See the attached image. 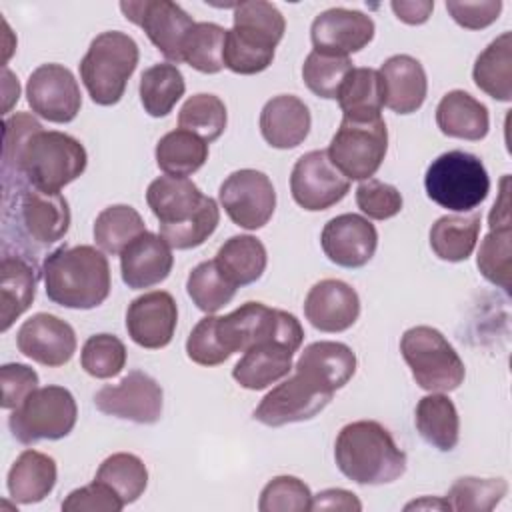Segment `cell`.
Segmentation results:
<instances>
[{
    "label": "cell",
    "instance_id": "obj_41",
    "mask_svg": "<svg viewBox=\"0 0 512 512\" xmlns=\"http://www.w3.org/2000/svg\"><path fill=\"white\" fill-rule=\"evenodd\" d=\"M226 30L214 22H196L184 38L182 62L202 74H218L224 68Z\"/></svg>",
    "mask_w": 512,
    "mask_h": 512
},
{
    "label": "cell",
    "instance_id": "obj_23",
    "mask_svg": "<svg viewBox=\"0 0 512 512\" xmlns=\"http://www.w3.org/2000/svg\"><path fill=\"white\" fill-rule=\"evenodd\" d=\"M174 266L170 244L154 232L134 238L120 254L122 280L132 290L156 286L168 278Z\"/></svg>",
    "mask_w": 512,
    "mask_h": 512
},
{
    "label": "cell",
    "instance_id": "obj_57",
    "mask_svg": "<svg viewBox=\"0 0 512 512\" xmlns=\"http://www.w3.org/2000/svg\"><path fill=\"white\" fill-rule=\"evenodd\" d=\"M510 226V202H508V176L502 178L500 198L494 202L490 212V228Z\"/></svg>",
    "mask_w": 512,
    "mask_h": 512
},
{
    "label": "cell",
    "instance_id": "obj_58",
    "mask_svg": "<svg viewBox=\"0 0 512 512\" xmlns=\"http://www.w3.org/2000/svg\"><path fill=\"white\" fill-rule=\"evenodd\" d=\"M4 114H8L12 102H18V96H20V84L18 80H14L12 72L8 68H4Z\"/></svg>",
    "mask_w": 512,
    "mask_h": 512
},
{
    "label": "cell",
    "instance_id": "obj_49",
    "mask_svg": "<svg viewBox=\"0 0 512 512\" xmlns=\"http://www.w3.org/2000/svg\"><path fill=\"white\" fill-rule=\"evenodd\" d=\"M356 204L372 220H388L402 210V194L392 184L376 178L362 180L356 188Z\"/></svg>",
    "mask_w": 512,
    "mask_h": 512
},
{
    "label": "cell",
    "instance_id": "obj_26",
    "mask_svg": "<svg viewBox=\"0 0 512 512\" xmlns=\"http://www.w3.org/2000/svg\"><path fill=\"white\" fill-rule=\"evenodd\" d=\"M310 110L292 94H280L270 98L260 112L262 138L278 150H290L300 146L310 132Z\"/></svg>",
    "mask_w": 512,
    "mask_h": 512
},
{
    "label": "cell",
    "instance_id": "obj_9",
    "mask_svg": "<svg viewBox=\"0 0 512 512\" xmlns=\"http://www.w3.org/2000/svg\"><path fill=\"white\" fill-rule=\"evenodd\" d=\"M400 352L422 390L452 392L466 376L454 346L432 326H412L400 338Z\"/></svg>",
    "mask_w": 512,
    "mask_h": 512
},
{
    "label": "cell",
    "instance_id": "obj_13",
    "mask_svg": "<svg viewBox=\"0 0 512 512\" xmlns=\"http://www.w3.org/2000/svg\"><path fill=\"white\" fill-rule=\"evenodd\" d=\"M218 198L228 218L244 230L266 226L276 208L272 180L264 172L252 168H242L226 176L220 184Z\"/></svg>",
    "mask_w": 512,
    "mask_h": 512
},
{
    "label": "cell",
    "instance_id": "obj_28",
    "mask_svg": "<svg viewBox=\"0 0 512 512\" xmlns=\"http://www.w3.org/2000/svg\"><path fill=\"white\" fill-rule=\"evenodd\" d=\"M56 462L38 450H24L8 470L6 486L16 504L42 502L56 486Z\"/></svg>",
    "mask_w": 512,
    "mask_h": 512
},
{
    "label": "cell",
    "instance_id": "obj_55",
    "mask_svg": "<svg viewBox=\"0 0 512 512\" xmlns=\"http://www.w3.org/2000/svg\"><path fill=\"white\" fill-rule=\"evenodd\" d=\"M312 510H362V502L354 492L342 488H328L312 496Z\"/></svg>",
    "mask_w": 512,
    "mask_h": 512
},
{
    "label": "cell",
    "instance_id": "obj_39",
    "mask_svg": "<svg viewBox=\"0 0 512 512\" xmlns=\"http://www.w3.org/2000/svg\"><path fill=\"white\" fill-rule=\"evenodd\" d=\"M144 232L142 216L128 204H112L94 220L96 246L112 256H120L124 248Z\"/></svg>",
    "mask_w": 512,
    "mask_h": 512
},
{
    "label": "cell",
    "instance_id": "obj_54",
    "mask_svg": "<svg viewBox=\"0 0 512 512\" xmlns=\"http://www.w3.org/2000/svg\"><path fill=\"white\" fill-rule=\"evenodd\" d=\"M42 124L28 112H16L14 116L6 118L4 122V152H2V160L12 158L18 148L22 146V142L36 130H40Z\"/></svg>",
    "mask_w": 512,
    "mask_h": 512
},
{
    "label": "cell",
    "instance_id": "obj_19",
    "mask_svg": "<svg viewBox=\"0 0 512 512\" xmlns=\"http://www.w3.org/2000/svg\"><path fill=\"white\" fill-rule=\"evenodd\" d=\"M178 324V306L170 292L152 290L128 304L126 330L134 344L160 350L172 342Z\"/></svg>",
    "mask_w": 512,
    "mask_h": 512
},
{
    "label": "cell",
    "instance_id": "obj_29",
    "mask_svg": "<svg viewBox=\"0 0 512 512\" xmlns=\"http://www.w3.org/2000/svg\"><path fill=\"white\" fill-rule=\"evenodd\" d=\"M436 124L444 136L482 140L490 128L488 108L464 90H450L436 106Z\"/></svg>",
    "mask_w": 512,
    "mask_h": 512
},
{
    "label": "cell",
    "instance_id": "obj_2",
    "mask_svg": "<svg viewBox=\"0 0 512 512\" xmlns=\"http://www.w3.org/2000/svg\"><path fill=\"white\" fill-rule=\"evenodd\" d=\"M46 296L64 308L90 310L100 306L112 288L110 264L94 246H62L42 262Z\"/></svg>",
    "mask_w": 512,
    "mask_h": 512
},
{
    "label": "cell",
    "instance_id": "obj_46",
    "mask_svg": "<svg viewBox=\"0 0 512 512\" xmlns=\"http://www.w3.org/2000/svg\"><path fill=\"white\" fill-rule=\"evenodd\" d=\"M348 56H334L312 50L302 64V80L306 88L318 98H336L338 90L352 70Z\"/></svg>",
    "mask_w": 512,
    "mask_h": 512
},
{
    "label": "cell",
    "instance_id": "obj_14",
    "mask_svg": "<svg viewBox=\"0 0 512 512\" xmlns=\"http://www.w3.org/2000/svg\"><path fill=\"white\" fill-rule=\"evenodd\" d=\"M94 406L108 416L136 424H156L164 408L162 386L142 370H130L118 384H106L94 394Z\"/></svg>",
    "mask_w": 512,
    "mask_h": 512
},
{
    "label": "cell",
    "instance_id": "obj_40",
    "mask_svg": "<svg viewBox=\"0 0 512 512\" xmlns=\"http://www.w3.org/2000/svg\"><path fill=\"white\" fill-rule=\"evenodd\" d=\"M94 480L110 486L126 506L136 502L144 494L148 486V470L136 454L116 452L100 464Z\"/></svg>",
    "mask_w": 512,
    "mask_h": 512
},
{
    "label": "cell",
    "instance_id": "obj_24",
    "mask_svg": "<svg viewBox=\"0 0 512 512\" xmlns=\"http://www.w3.org/2000/svg\"><path fill=\"white\" fill-rule=\"evenodd\" d=\"M20 222L26 234L38 244L62 240L70 228V206L60 192L38 188L20 190Z\"/></svg>",
    "mask_w": 512,
    "mask_h": 512
},
{
    "label": "cell",
    "instance_id": "obj_4",
    "mask_svg": "<svg viewBox=\"0 0 512 512\" xmlns=\"http://www.w3.org/2000/svg\"><path fill=\"white\" fill-rule=\"evenodd\" d=\"M2 162L4 174L14 170L16 176H22L32 188L60 192L66 184L84 174L88 154L74 136L40 128L22 142L12 158Z\"/></svg>",
    "mask_w": 512,
    "mask_h": 512
},
{
    "label": "cell",
    "instance_id": "obj_38",
    "mask_svg": "<svg viewBox=\"0 0 512 512\" xmlns=\"http://www.w3.org/2000/svg\"><path fill=\"white\" fill-rule=\"evenodd\" d=\"M184 90L186 82L176 64H154L140 76V102L144 110L154 118L170 114L176 102L184 96Z\"/></svg>",
    "mask_w": 512,
    "mask_h": 512
},
{
    "label": "cell",
    "instance_id": "obj_20",
    "mask_svg": "<svg viewBox=\"0 0 512 512\" xmlns=\"http://www.w3.org/2000/svg\"><path fill=\"white\" fill-rule=\"evenodd\" d=\"M18 350L42 364V366H64L76 352V334L74 328L62 318L38 312L22 322L16 334Z\"/></svg>",
    "mask_w": 512,
    "mask_h": 512
},
{
    "label": "cell",
    "instance_id": "obj_59",
    "mask_svg": "<svg viewBox=\"0 0 512 512\" xmlns=\"http://www.w3.org/2000/svg\"><path fill=\"white\" fill-rule=\"evenodd\" d=\"M412 508H416V510H422V508H438V510H450V508H448V504H446V500H440V498H430V496H426V498H422V500H414V502L406 504V510H412Z\"/></svg>",
    "mask_w": 512,
    "mask_h": 512
},
{
    "label": "cell",
    "instance_id": "obj_32",
    "mask_svg": "<svg viewBox=\"0 0 512 512\" xmlns=\"http://www.w3.org/2000/svg\"><path fill=\"white\" fill-rule=\"evenodd\" d=\"M474 84L490 98L512 100V34L502 32L476 58L472 68Z\"/></svg>",
    "mask_w": 512,
    "mask_h": 512
},
{
    "label": "cell",
    "instance_id": "obj_30",
    "mask_svg": "<svg viewBox=\"0 0 512 512\" xmlns=\"http://www.w3.org/2000/svg\"><path fill=\"white\" fill-rule=\"evenodd\" d=\"M294 352L278 342H264L244 352L232 368V378L246 390H264L294 368Z\"/></svg>",
    "mask_w": 512,
    "mask_h": 512
},
{
    "label": "cell",
    "instance_id": "obj_22",
    "mask_svg": "<svg viewBox=\"0 0 512 512\" xmlns=\"http://www.w3.org/2000/svg\"><path fill=\"white\" fill-rule=\"evenodd\" d=\"M304 316L320 332H344L360 316L358 292L342 280L324 278L308 290Z\"/></svg>",
    "mask_w": 512,
    "mask_h": 512
},
{
    "label": "cell",
    "instance_id": "obj_8",
    "mask_svg": "<svg viewBox=\"0 0 512 512\" xmlns=\"http://www.w3.org/2000/svg\"><path fill=\"white\" fill-rule=\"evenodd\" d=\"M424 188L428 198L440 208L466 214L486 200L490 178L478 156L464 150H450L426 168Z\"/></svg>",
    "mask_w": 512,
    "mask_h": 512
},
{
    "label": "cell",
    "instance_id": "obj_31",
    "mask_svg": "<svg viewBox=\"0 0 512 512\" xmlns=\"http://www.w3.org/2000/svg\"><path fill=\"white\" fill-rule=\"evenodd\" d=\"M414 424L424 442L438 448L440 452H450L458 444V410L444 392H432L418 400Z\"/></svg>",
    "mask_w": 512,
    "mask_h": 512
},
{
    "label": "cell",
    "instance_id": "obj_18",
    "mask_svg": "<svg viewBox=\"0 0 512 512\" xmlns=\"http://www.w3.org/2000/svg\"><path fill=\"white\" fill-rule=\"evenodd\" d=\"M320 244L326 258L336 266L360 268L374 256L378 232L368 218L346 212L324 224Z\"/></svg>",
    "mask_w": 512,
    "mask_h": 512
},
{
    "label": "cell",
    "instance_id": "obj_52",
    "mask_svg": "<svg viewBox=\"0 0 512 512\" xmlns=\"http://www.w3.org/2000/svg\"><path fill=\"white\" fill-rule=\"evenodd\" d=\"M0 382H2V408L14 410L18 408L28 394L38 388V374L34 368L10 362L0 368Z\"/></svg>",
    "mask_w": 512,
    "mask_h": 512
},
{
    "label": "cell",
    "instance_id": "obj_33",
    "mask_svg": "<svg viewBox=\"0 0 512 512\" xmlns=\"http://www.w3.org/2000/svg\"><path fill=\"white\" fill-rule=\"evenodd\" d=\"M36 296V272L34 266L22 256H2V280H0V320L2 332H6L18 316H22Z\"/></svg>",
    "mask_w": 512,
    "mask_h": 512
},
{
    "label": "cell",
    "instance_id": "obj_48",
    "mask_svg": "<svg viewBox=\"0 0 512 512\" xmlns=\"http://www.w3.org/2000/svg\"><path fill=\"white\" fill-rule=\"evenodd\" d=\"M260 512H306L312 510V492L296 476H276L260 492Z\"/></svg>",
    "mask_w": 512,
    "mask_h": 512
},
{
    "label": "cell",
    "instance_id": "obj_11",
    "mask_svg": "<svg viewBox=\"0 0 512 512\" xmlns=\"http://www.w3.org/2000/svg\"><path fill=\"white\" fill-rule=\"evenodd\" d=\"M388 150V128L382 116L372 120L342 118L330 140L328 158L348 180H368Z\"/></svg>",
    "mask_w": 512,
    "mask_h": 512
},
{
    "label": "cell",
    "instance_id": "obj_16",
    "mask_svg": "<svg viewBox=\"0 0 512 512\" xmlns=\"http://www.w3.org/2000/svg\"><path fill=\"white\" fill-rule=\"evenodd\" d=\"M350 190V180L332 164L326 150L302 154L290 174V192L294 202L308 210H328Z\"/></svg>",
    "mask_w": 512,
    "mask_h": 512
},
{
    "label": "cell",
    "instance_id": "obj_3",
    "mask_svg": "<svg viewBox=\"0 0 512 512\" xmlns=\"http://www.w3.org/2000/svg\"><path fill=\"white\" fill-rule=\"evenodd\" d=\"M334 460L348 480L362 486L390 484L406 472L404 450L376 420L346 424L336 436Z\"/></svg>",
    "mask_w": 512,
    "mask_h": 512
},
{
    "label": "cell",
    "instance_id": "obj_25",
    "mask_svg": "<svg viewBox=\"0 0 512 512\" xmlns=\"http://www.w3.org/2000/svg\"><path fill=\"white\" fill-rule=\"evenodd\" d=\"M378 72L384 88V106L392 112L412 114L424 104L428 80L424 66L416 58L408 54H394Z\"/></svg>",
    "mask_w": 512,
    "mask_h": 512
},
{
    "label": "cell",
    "instance_id": "obj_1",
    "mask_svg": "<svg viewBox=\"0 0 512 512\" xmlns=\"http://www.w3.org/2000/svg\"><path fill=\"white\" fill-rule=\"evenodd\" d=\"M146 202L158 218L160 236L176 250H190L204 244L220 222V208L214 198L178 176H160L150 182Z\"/></svg>",
    "mask_w": 512,
    "mask_h": 512
},
{
    "label": "cell",
    "instance_id": "obj_45",
    "mask_svg": "<svg viewBox=\"0 0 512 512\" xmlns=\"http://www.w3.org/2000/svg\"><path fill=\"white\" fill-rule=\"evenodd\" d=\"M476 264L488 282L496 284L504 292H510V276H512V228L510 226L490 228V232L480 242Z\"/></svg>",
    "mask_w": 512,
    "mask_h": 512
},
{
    "label": "cell",
    "instance_id": "obj_34",
    "mask_svg": "<svg viewBox=\"0 0 512 512\" xmlns=\"http://www.w3.org/2000/svg\"><path fill=\"white\" fill-rule=\"evenodd\" d=\"M214 262L218 264L220 272L238 288L256 282L264 274L268 254L262 240L250 234H238L228 238L218 248Z\"/></svg>",
    "mask_w": 512,
    "mask_h": 512
},
{
    "label": "cell",
    "instance_id": "obj_42",
    "mask_svg": "<svg viewBox=\"0 0 512 512\" xmlns=\"http://www.w3.org/2000/svg\"><path fill=\"white\" fill-rule=\"evenodd\" d=\"M228 114L224 102L216 94H194L190 96L178 114V126L186 132L196 134L206 144L218 140L226 130Z\"/></svg>",
    "mask_w": 512,
    "mask_h": 512
},
{
    "label": "cell",
    "instance_id": "obj_35",
    "mask_svg": "<svg viewBox=\"0 0 512 512\" xmlns=\"http://www.w3.org/2000/svg\"><path fill=\"white\" fill-rule=\"evenodd\" d=\"M480 212L470 214H450L438 218L430 228V248L446 262L466 260L478 242L480 234Z\"/></svg>",
    "mask_w": 512,
    "mask_h": 512
},
{
    "label": "cell",
    "instance_id": "obj_51",
    "mask_svg": "<svg viewBox=\"0 0 512 512\" xmlns=\"http://www.w3.org/2000/svg\"><path fill=\"white\" fill-rule=\"evenodd\" d=\"M122 508L124 502L100 480L72 490L62 502V510L66 512H120Z\"/></svg>",
    "mask_w": 512,
    "mask_h": 512
},
{
    "label": "cell",
    "instance_id": "obj_17",
    "mask_svg": "<svg viewBox=\"0 0 512 512\" xmlns=\"http://www.w3.org/2000/svg\"><path fill=\"white\" fill-rule=\"evenodd\" d=\"M26 100L32 112L48 122H72L82 106L80 86L62 64H40L26 82Z\"/></svg>",
    "mask_w": 512,
    "mask_h": 512
},
{
    "label": "cell",
    "instance_id": "obj_37",
    "mask_svg": "<svg viewBox=\"0 0 512 512\" xmlns=\"http://www.w3.org/2000/svg\"><path fill=\"white\" fill-rule=\"evenodd\" d=\"M156 164L168 176L186 178L198 172L208 160V144L182 128L164 134L154 150Z\"/></svg>",
    "mask_w": 512,
    "mask_h": 512
},
{
    "label": "cell",
    "instance_id": "obj_5",
    "mask_svg": "<svg viewBox=\"0 0 512 512\" xmlns=\"http://www.w3.org/2000/svg\"><path fill=\"white\" fill-rule=\"evenodd\" d=\"M284 30L286 20L272 2L248 0L236 4L234 26L226 30L224 40V66L244 76L266 70Z\"/></svg>",
    "mask_w": 512,
    "mask_h": 512
},
{
    "label": "cell",
    "instance_id": "obj_10",
    "mask_svg": "<svg viewBox=\"0 0 512 512\" xmlns=\"http://www.w3.org/2000/svg\"><path fill=\"white\" fill-rule=\"evenodd\" d=\"M76 418L78 408L72 392L52 384L28 394L26 400L12 410L8 426L20 444H36L40 440H60L68 436Z\"/></svg>",
    "mask_w": 512,
    "mask_h": 512
},
{
    "label": "cell",
    "instance_id": "obj_21",
    "mask_svg": "<svg viewBox=\"0 0 512 512\" xmlns=\"http://www.w3.org/2000/svg\"><path fill=\"white\" fill-rule=\"evenodd\" d=\"M374 20L360 10L328 8L320 12L310 26L314 50L348 56L360 52L374 38Z\"/></svg>",
    "mask_w": 512,
    "mask_h": 512
},
{
    "label": "cell",
    "instance_id": "obj_56",
    "mask_svg": "<svg viewBox=\"0 0 512 512\" xmlns=\"http://www.w3.org/2000/svg\"><path fill=\"white\" fill-rule=\"evenodd\" d=\"M392 10L396 14L398 20H402L404 24H412V26H418V24H424L432 10H434V2L430 0H394L392 4Z\"/></svg>",
    "mask_w": 512,
    "mask_h": 512
},
{
    "label": "cell",
    "instance_id": "obj_47",
    "mask_svg": "<svg viewBox=\"0 0 512 512\" xmlns=\"http://www.w3.org/2000/svg\"><path fill=\"white\" fill-rule=\"evenodd\" d=\"M80 364L92 378L118 376L126 366V346L114 334H94L82 346Z\"/></svg>",
    "mask_w": 512,
    "mask_h": 512
},
{
    "label": "cell",
    "instance_id": "obj_27",
    "mask_svg": "<svg viewBox=\"0 0 512 512\" xmlns=\"http://www.w3.org/2000/svg\"><path fill=\"white\" fill-rule=\"evenodd\" d=\"M294 370L312 378L324 390L336 392L350 382L356 372V354L344 342L320 340L304 348Z\"/></svg>",
    "mask_w": 512,
    "mask_h": 512
},
{
    "label": "cell",
    "instance_id": "obj_12",
    "mask_svg": "<svg viewBox=\"0 0 512 512\" xmlns=\"http://www.w3.org/2000/svg\"><path fill=\"white\" fill-rule=\"evenodd\" d=\"M334 392L324 390L306 374L294 370L290 378L274 386L254 408L252 418L264 426H284L304 422L320 414L332 400Z\"/></svg>",
    "mask_w": 512,
    "mask_h": 512
},
{
    "label": "cell",
    "instance_id": "obj_36",
    "mask_svg": "<svg viewBox=\"0 0 512 512\" xmlns=\"http://www.w3.org/2000/svg\"><path fill=\"white\" fill-rule=\"evenodd\" d=\"M344 118L372 120L382 116L384 88L380 72L374 68H352L336 96Z\"/></svg>",
    "mask_w": 512,
    "mask_h": 512
},
{
    "label": "cell",
    "instance_id": "obj_53",
    "mask_svg": "<svg viewBox=\"0 0 512 512\" xmlns=\"http://www.w3.org/2000/svg\"><path fill=\"white\" fill-rule=\"evenodd\" d=\"M446 10L458 26L466 30H482L498 20L502 12V2L500 0H482V2L448 0Z\"/></svg>",
    "mask_w": 512,
    "mask_h": 512
},
{
    "label": "cell",
    "instance_id": "obj_15",
    "mask_svg": "<svg viewBox=\"0 0 512 512\" xmlns=\"http://www.w3.org/2000/svg\"><path fill=\"white\" fill-rule=\"evenodd\" d=\"M120 10L132 24L140 26L156 50L170 62H182V44L196 24L188 12L170 0L120 2Z\"/></svg>",
    "mask_w": 512,
    "mask_h": 512
},
{
    "label": "cell",
    "instance_id": "obj_44",
    "mask_svg": "<svg viewBox=\"0 0 512 512\" xmlns=\"http://www.w3.org/2000/svg\"><path fill=\"white\" fill-rule=\"evenodd\" d=\"M508 484L504 478H458L448 494L446 504L456 512H490L506 496Z\"/></svg>",
    "mask_w": 512,
    "mask_h": 512
},
{
    "label": "cell",
    "instance_id": "obj_7",
    "mask_svg": "<svg viewBox=\"0 0 512 512\" xmlns=\"http://www.w3.org/2000/svg\"><path fill=\"white\" fill-rule=\"evenodd\" d=\"M216 336L230 356L264 342H278L296 352L302 346L304 330L298 318L286 310L270 308L262 302H246L216 318Z\"/></svg>",
    "mask_w": 512,
    "mask_h": 512
},
{
    "label": "cell",
    "instance_id": "obj_6",
    "mask_svg": "<svg viewBox=\"0 0 512 512\" xmlns=\"http://www.w3.org/2000/svg\"><path fill=\"white\" fill-rule=\"evenodd\" d=\"M138 44L120 30L98 34L80 60V78L98 106H112L124 96L126 84L138 66Z\"/></svg>",
    "mask_w": 512,
    "mask_h": 512
},
{
    "label": "cell",
    "instance_id": "obj_43",
    "mask_svg": "<svg viewBox=\"0 0 512 512\" xmlns=\"http://www.w3.org/2000/svg\"><path fill=\"white\" fill-rule=\"evenodd\" d=\"M186 292L198 310L214 314L234 298L236 286L220 272L214 260H206L188 274Z\"/></svg>",
    "mask_w": 512,
    "mask_h": 512
},
{
    "label": "cell",
    "instance_id": "obj_50",
    "mask_svg": "<svg viewBox=\"0 0 512 512\" xmlns=\"http://www.w3.org/2000/svg\"><path fill=\"white\" fill-rule=\"evenodd\" d=\"M216 318L218 316H210V314L202 318L192 328L186 340L188 358L200 366H218L230 358V354L222 348L216 336Z\"/></svg>",
    "mask_w": 512,
    "mask_h": 512
}]
</instances>
